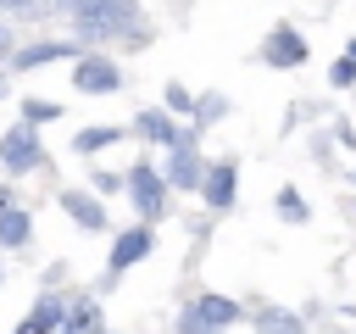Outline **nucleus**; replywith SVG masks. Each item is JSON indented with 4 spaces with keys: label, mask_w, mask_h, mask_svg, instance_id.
<instances>
[{
    "label": "nucleus",
    "mask_w": 356,
    "mask_h": 334,
    "mask_svg": "<svg viewBox=\"0 0 356 334\" xmlns=\"http://www.w3.org/2000/svg\"><path fill=\"white\" fill-rule=\"evenodd\" d=\"M134 134H145V139H156V145H167V139H172L178 128L167 122V111H139V117H134Z\"/></svg>",
    "instance_id": "dca6fc26"
},
{
    "label": "nucleus",
    "mask_w": 356,
    "mask_h": 334,
    "mask_svg": "<svg viewBox=\"0 0 356 334\" xmlns=\"http://www.w3.org/2000/svg\"><path fill=\"white\" fill-rule=\"evenodd\" d=\"M22 111H28V122H50V117H61L56 100H22Z\"/></svg>",
    "instance_id": "4be33fe9"
},
{
    "label": "nucleus",
    "mask_w": 356,
    "mask_h": 334,
    "mask_svg": "<svg viewBox=\"0 0 356 334\" xmlns=\"http://www.w3.org/2000/svg\"><path fill=\"white\" fill-rule=\"evenodd\" d=\"M0 278H6V273H0Z\"/></svg>",
    "instance_id": "c85d7f7f"
},
{
    "label": "nucleus",
    "mask_w": 356,
    "mask_h": 334,
    "mask_svg": "<svg viewBox=\"0 0 356 334\" xmlns=\"http://www.w3.org/2000/svg\"><path fill=\"white\" fill-rule=\"evenodd\" d=\"M122 139V128H111V122H100V128H78V139H72V150L78 156H95V150H106V145H117Z\"/></svg>",
    "instance_id": "2eb2a0df"
},
{
    "label": "nucleus",
    "mask_w": 356,
    "mask_h": 334,
    "mask_svg": "<svg viewBox=\"0 0 356 334\" xmlns=\"http://www.w3.org/2000/svg\"><path fill=\"white\" fill-rule=\"evenodd\" d=\"M261 56H267L273 67H300V61H306V39H300L295 28H273L267 45H261Z\"/></svg>",
    "instance_id": "1a4fd4ad"
},
{
    "label": "nucleus",
    "mask_w": 356,
    "mask_h": 334,
    "mask_svg": "<svg viewBox=\"0 0 356 334\" xmlns=\"http://www.w3.org/2000/svg\"><path fill=\"white\" fill-rule=\"evenodd\" d=\"M167 189H200V150H195V134H172L167 139V173H161Z\"/></svg>",
    "instance_id": "f03ea898"
},
{
    "label": "nucleus",
    "mask_w": 356,
    "mask_h": 334,
    "mask_svg": "<svg viewBox=\"0 0 356 334\" xmlns=\"http://www.w3.org/2000/svg\"><path fill=\"white\" fill-rule=\"evenodd\" d=\"M67 328H72V334H100V306L83 301L78 312H67Z\"/></svg>",
    "instance_id": "a211bd4d"
},
{
    "label": "nucleus",
    "mask_w": 356,
    "mask_h": 334,
    "mask_svg": "<svg viewBox=\"0 0 356 334\" xmlns=\"http://www.w3.org/2000/svg\"><path fill=\"white\" fill-rule=\"evenodd\" d=\"M72 89H83V95H111V89H122V72H117L106 56H78Z\"/></svg>",
    "instance_id": "39448f33"
},
{
    "label": "nucleus",
    "mask_w": 356,
    "mask_h": 334,
    "mask_svg": "<svg viewBox=\"0 0 356 334\" xmlns=\"http://www.w3.org/2000/svg\"><path fill=\"white\" fill-rule=\"evenodd\" d=\"M222 111H228V100H222V95H195V111H189V117H195L200 128H211Z\"/></svg>",
    "instance_id": "f3484780"
},
{
    "label": "nucleus",
    "mask_w": 356,
    "mask_h": 334,
    "mask_svg": "<svg viewBox=\"0 0 356 334\" xmlns=\"http://www.w3.org/2000/svg\"><path fill=\"white\" fill-rule=\"evenodd\" d=\"M278 217H284V223H306V217H312V206H306L295 189H284V195H278Z\"/></svg>",
    "instance_id": "aec40b11"
},
{
    "label": "nucleus",
    "mask_w": 356,
    "mask_h": 334,
    "mask_svg": "<svg viewBox=\"0 0 356 334\" xmlns=\"http://www.w3.org/2000/svg\"><path fill=\"white\" fill-rule=\"evenodd\" d=\"M0 100H6V67H0Z\"/></svg>",
    "instance_id": "bb28decb"
},
{
    "label": "nucleus",
    "mask_w": 356,
    "mask_h": 334,
    "mask_svg": "<svg viewBox=\"0 0 356 334\" xmlns=\"http://www.w3.org/2000/svg\"><path fill=\"white\" fill-rule=\"evenodd\" d=\"M234 161H217V167H200V195H206V206L211 212H228L234 206Z\"/></svg>",
    "instance_id": "0eeeda50"
},
{
    "label": "nucleus",
    "mask_w": 356,
    "mask_h": 334,
    "mask_svg": "<svg viewBox=\"0 0 356 334\" xmlns=\"http://www.w3.org/2000/svg\"><path fill=\"white\" fill-rule=\"evenodd\" d=\"M256 334H306V323H300L295 312H284V306H261Z\"/></svg>",
    "instance_id": "4468645a"
},
{
    "label": "nucleus",
    "mask_w": 356,
    "mask_h": 334,
    "mask_svg": "<svg viewBox=\"0 0 356 334\" xmlns=\"http://www.w3.org/2000/svg\"><path fill=\"white\" fill-rule=\"evenodd\" d=\"M100 334H106V328H100Z\"/></svg>",
    "instance_id": "cd10ccee"
},
{
    "label": "nucleus",
    "mask_w": 356,
    "mask_h": 334,
    "mask_svg": "<svg viewBox=\"0 0 356 334\" xmlns=\"http://www.w3.org/2000/svg\"><path fill=\"white\" fill-rule=\"evenodd\" d=\"M128 200H134V212H139L145 223H156V217L167 212V184H161V173L145 167V161H134V167H128Z\"/></svg>",
    "instance_id": "7ed1b4c3"
},
{
    "label": "nucleus",
    "mask_w": 356,
    "mask_h": 334,
    "mask_svg": "<svg viewBox=\"0 0 356 334\" xmlns=\"http://www.w3.org/2000/svg\"><path fill=\"white\" fill-rule=\"evenodd\" d=\"M6 56H11V28L0 22V61H6Z\"/></svg>",
    "instance_id": "b1692460"
},
{
    "label": "nucleus",
    "mask_w": 356,
    "mask_h": 334,
    "mask_svg": "<svg viewBox=\"0 0 356 334\" xmlns=\"http://www.w3.org/2000/svg\"><path fill=\"white\" fill-rule=\"evenodd\" d=\"M167 111H172V117H189V111H195V95H189L184 84H167Z\"/></svg>",
    "instance_id": "412c9836"
},
{
    "label": "nucleus",
    "mask_w": 356,
    "mask_h": 334,
    "mask_svg": "<svg viewBox=\"0 0 356 334\" xmlns=\"http://www.w3.org/2000/svg\"><path fill=\"white\" fill-rule=\"evenodd\" d=\"M0 6H11V11H22V6H44V0H0Z\"/></svg>",
    "instance_id": "393cba45"
},
{
    "label": "nucleus",
    "mask_w": 356,
    "mask_h": 334,
    "mask_svg": "<svg viewBox=\"0 0 356 334\" xmlns=\"http://www.w3.org/2000/svg\"><path fill=\"white\" fill-rule=\"evenodd\" d=\"M139 22V0H89L78 11V39L100 45V39H128Z\"/></svg>",
    "instance_id": "f257e3e1"
},
{
    "label": "nucleus",
    "mask_w": 356,
    "mask_h": 334,
    "mask_svg": "<svg viewBox=\"0 0 356 334\" xmlns=\"http://www.w3.org/2000/svg\"><path fill=\"white\" fill-rule=\"evenodd\" d=\"M189 312H195L206 328H217V334L239 323V301H234V295H195V306H189Z\"/></svg>",
    "instance_id": "9d476101"
},
{
    "label": "nucleus",
    "mask_w": 356,
    "mask_h": 334,
    "mask_svg": "<svg viewBox=\"0 0 356 334\" xmlns=\"http://www.w3.org/2000/svg\"><path fill=\"white\" fill-rule=\"evenodd\" d=\"M61 212H67L83 234H106V206H100L95 195H83V189H61Z\"/></svg>",
    "instance_id": "6e6552de"
},
{
    "label": "nucleus",
    "mask_w": 356,
    "mask_h": 334,
    "mask_svg": "<svg viewBox=\"0 0 356 334\" xmlns=\"http://www.w3.org/2000/svg\"><path fill=\"white\" fill-rule=\"evenodd\" d=\"M150 245H156L150 223H134L128 234H117V239H111V262H106V267H111V273H128L134 262H145V256H150Z\"/></svg>",
    "instance_id": "423d86ee"
},
{
    "label": "nucleus",
    "mask_w": 356,
    "mask_h": 334,
    "mask_svg": "<svg viewBox=\"0 0 356 334\" xmlns=\"http://www.w3.org/2000/svg\"><path fill=\"white\" fill-rule=\"evenodd\" d=\"M39 161H44V145H39L33 122H17V128L0 139V167H6V173H33Z\"/></svg>",
    "instance_id": "20e7f679"
},
{
    "label": "nucleus",
    "mask_w": 356,
    "mask_h": 334,
    "mask_svg": "<svg viewBox=\"0 0 356 334\" xmlns=\"http://www.w3.org/2000/svg\"><path fill=\"white\" fill-rule=\"evenodd\" d=\"M178 334H217V328H206L195 312H184V317H178Z\"/></svg>",
    "instance_id": "5701e85b"
},
{
    "label": "nucleus",
    "mask_w": 356,
    "mask_h": 334,
    "mask_svg": "<svg viewBox=\"0 0 356 334\" xmlns=\"http://www.w3.org/2000/svg\"><path fill=\"white\" fill-rule=\"evenodd\" d=\"M28 234H33V217H28L22 206H6V212H0V250H22Z\"/></svg>",
    "instance_id": "f8f14e48"
},
{
    "label": "nucleus",
    "mask_w": 356,
    "mask_h": 334,
    "mask_svg": "<svg viewBox=\"0 0 356 334\" xmlns=\"http://www.w3.org/2000/svg\"><path fill=\"white\" fill-rule=\"evenodd\" d=\"M6 206H11V189H6V184H0V212H6Z\"/></svg>",
    "instance_id": "a878e982"
},
{
    "label": "nucleus",
    "mask_w": 356,
    "mask_h": 334,
    "mask_svg": "<svg viewBox=\"0 0 356 334\" xmlns=\"http://www.w3.org/2000/svg\"><path fill=\"white\" fill-rule=\"evenodd\" d=\"M328 84H334V89H345V84H356V39H350V45H345V56H339V61L328 67Z\"/></svg>",
    "instance_id": "6ab92c4d"
},
{
    "label": "nucleus",
    "mask_w": 356,
    "mask_h": 334,
    "mask_svg": "<svg viewBox=\"0 0 356 334\" xmlns=\"http://www.w3.org/2000/svg\"><path fill=\"white\" fill-rule=\"evenodd\" d=\"M61 56H78V45H61V39H39V45H22V50L11 56V67H17V72H28V67H50V61H61Z\"/></svg>",
    "instance_id": "9b49d317"
},
{
    "label": "nucleus",
    "mask_w": 356,
    "mask_h": 334,
    "mask_svg": "<svg viewBox=\"0 0 356 334\" xmlns=\"http://www.w3.org/2000/svg\"><path fill=\"white\" fill-rule=\"evenodd\" d=\"M28 323H33V334H56V328H67V306L56 295H39L33 312H28Z\"/></svg>",
    "instance_id": "ddd939ff"
}]
</instances>
